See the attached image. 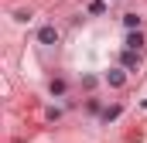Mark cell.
Wrapping results in <instances>:
<instances>
[{
  "instance_id": "6da1fadb",
  "label": "cell",
  "mask_w": 147,
  "mask_h": 143,
  "mask_svg": "<svg viewBox=\"0 0 147 143\" xmlns=\"http://www.w3.org/2000/svg\"><path fill=\"white\" fill-rule=\"evenodd\" d=\"M38 41H41V44H58V27H55V24H45V27L38 31Z\"/></svg>"
},
{
  "instance_id": "7a4b0ae2",
  "label": "cell",
  "mask_w": 147,
  "mask_h": 143,
  "mask_svg": "<svg viewBox=\"0 0 147 143\" xmlns=\"http://www.w3.org/2000/svg\"><path fill=\"white\" fill-rule=\"evenodd\" d=\"M106 82H110L113 89H123V82H127V75H123L120 68H110V72H106Z\"/></svg>"
},
{
  "instance_id": "3957f363",
  "label": "cell",
  "mask_w": 147,
  "mask_h": 143,
  "mask_svg": "<svg viewBox=\"0 0 147 143\" xmlns=\"http://www.w3.org/2000/svg\"><path fill=\"white\" fill-rule=\"evenodd\" d=\"M127 48H130V51H140V48H144V34H140V31H130V34H127Z\"/></svg>"
},
{
  "instance_id": "277c9868",
  "label": "cell",
  "mask_w": 147,
  "mask_h": 143,
  "mask_svg": "<svg viewBox=\"0 0 147 143\" xmlns=\"http://www.w3.org/2000/svg\"><path fill=\"white\" fill-rule=\"evenodd\" d=\"M123 24H127L130 31H140V24H144V17H137V14H123Z\"/></svg>"
},
{
  "instance_id": "5b68a950",
  "label": "cell",
  "mask_w": 147,
  "mask_h": 143,
  "mask_svg": "<svg viewBox=\"0 0 147 143\" xmlns=\"http://www.w3.org/2000/svg\"><path fill=\"white\" fill-rule=\"evenodd\" d=\"M137 55H140V51H130V48H127V51H123V58H120V61H123V68H137Z\"/></svg>"
},
{
  "instance_id": "8992f818",
  "label": "cell",
  "mask_w": 147,
  "mask_h": 143,
  "mask_svg": "<svg viewBox=\"0 0 147 143\" xmlns=\"http://www.w3.org/2000/svg\"><path fill=\"white\" fill-rule=\"evenodd\" d=\"M48 89H51V96H65V82H62V78H55Z\"/></svg>"
},
{
  "instance_id": "52a82bcc",
  "label": "cell",
  "mask_w": 147,
  "mask_h": 143,
  "mask_svg": "<svg viewBox=\"0 0 147 143\" xmlns=\"http://www.w3.org/2000/svg\"><path fill=\"white\" fill-rule=\"evenodd\" d=\"M103 10H106L103 0H92V3H89V14H103Z\"/></svg>"
},
{
  "instance_id": "ba28073f",
  "label": "cell",
  "mask_w": 147,
  "mask_h": 143,
  "mask_svg": "<svg viewBox=\"0 0 147 143\" xmlns=\"http://www.w3.org/2000/svg\"><path fill=\"white\" fill-rule=\"evenodd\" d=\"M14 21H21V24L31 21V10H14Z\"/></svg>"
},
{
  "instance_id": "9c48e42d",
  "label": "cell",
  "mask_w": 147,
  "mask_h": 143,
  "mask_svg": "<svg viewBox=\"0 0 147 143\" xmlns=\"http://www.w3.org/2000/svg\"><path fill=\"white\" fill-rule=\"evenodd\" d=\"M116 116H120V106H113V109H106V112H103V119H106V123H110V119H116Z\"/></svg>"
},
{
  "instance_id": "30bf717a",
  "label": "cell",
  "mask_w": 147,
  "mask_h": 143,
  "mask_svg": "<svg viewBox=\"0 0 147 143\" xmlns=\"http://www.w3.org/2000/svg\"><path fill=\"white\" fill-rule=\"evenodd\" d=\"M144 109H147V99H144Z\"/></svg>"
}]
</instances>
